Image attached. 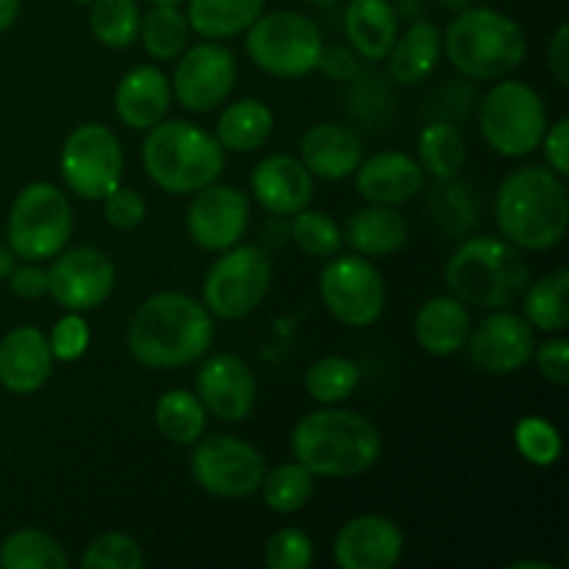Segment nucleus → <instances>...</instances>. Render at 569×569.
Returning a JSON list of instances; mask_svg holds the SVG:
<instances>
[{"label":"nucleus","instance_id":"32","mask_svg":"<svg viewBox=\"0 0 569 569\" xmlns=\"http://www.w3.org/2000/svg\"><path fill=\"white\" fill-rule=\"evenodd\" d=\"M156 428L161 437L172 445H194L206 433L209 426V411L203 409L200 398L189 389H167L156 400L153 411Z\"/></svg>","mask_w":569,"mask_h":569},{"label":"nucleus","instance_id":"14","mask_svg":"<svg viewBox=\"0 0 569 569\" xmlns=\"http://www.w3.org/2000/svg\"><path fill=\"white\" fill-rule=\"evenodd\" d=\"M237 56L228 44L203 39L198 44H187L176 59L170 87L172 100L189 114H211L228 103L237 87Z\"/></svg>","mask_w":569,"mask_h":569},{"label":"nucleus","instance_id":"21","mask_svg":"<svg viewBox=\"0 0 569 569\" xmlns=\"http://www.w3.org/2000/svg\"><path fill=\"white\" fill-rule=\"evenodd\" d=\"M48 333L37 326H17L0 339V387L11 395H37L53 372Z\"/></svg>","mask_w":569,"mask_h":569},{"label":"nucleus","instance_id":"35","mask_svg":"<svg viewBox=\"0 0 569 569\" xmlns=\"http://www.w3.org/2000/svg\"><path fill=\"white\" fill-rule=\"evenodd\" d=\"M0 567L3 569H67L70 556L64 545L37 528L11 531L0 542Z\"/></svg>","mask_w":569,"mask_h":569},{"label":"nucleus","instance_id":"51","mask_svg":"<svg viewBox=\"0 0 569 569\" xmlns=\"http://www.w3.org/2000/svg\"><path fill=\"white\" fill-rule=\"evenodd\" d=\"M20 17V0H0V33L9 31Z\"/></svg>","mask_w":569,"mask_h":569},{"label":"nucleus","instance_id":"29","mask_svg":"<svg viewBox=\"0 0 569 569\" xmlns=\"http://www.w3.org/2000/svg\"><path fill=\"white\" fill-rule=\"evenodd\" d=\"M272 128H276V114H272L270 106L264 100L242 98L220 111L211 133L226 153L244 156L256 153L272 137Z\"/></svg>","mask_w":569,"mask_h":569},{"label":"nucleus","instance_id":"52","mask_svg":"<svg viewBox=\"0 0 569 569\" xmlns=\"http://www.w3.org/2000/svg\"><path fill=\"white\" fill-rule=\"evenodd\" d=\"M509 569H556V565H550V561L522 559V561H515V565H509Z\"/></svg>","mask_w":569,"mask_h":569},{"label":"nucleus","instance_id":"19","mask_svg":"<svg viewBox=\"0 0 569 569\" xmlns=\"http://www.w3.org/2000/svg\"><path fill=\"white\" fill-rule=\"evenodd\" d=\"M406 537L395 520L383 515L350 517L333 539V561L339 569H392L403 559Z\"/></svg>","mask_w":569,"mask_h":569},{"label":"nucleus","instance_id":"48","mask_svg":"<svg viewBox=\"0 0 569 569\" xmlns=\"http://www.w3.org/2000/svg\"><path fill=\"white\" fill-rule=\"evenodd\" d=\"M545 161L553 172H559L561 178L569 176V120L567 117H559L556 122H548V131H545L542 142Z\"/></svg>","mask_w":569,"mask_h":569},{"label":"nucleus","instance_id":"56","mask_svg":"<svg viewBox=\"0 0 569 569\" xmlns=\"http://www.w3.org/2000/svg\"><path fill=\"white\" fill-rule=\"evenodd\" d=\"M72 3H78V6H89V3H92V0H72Z\"/></svg>","mask_w":569,"mask_h":569},{"label":"nucleus","instance_id":"31","mask_svg":"<svg viewBox=\"0 0 569 569\" xmlns=\"http://www.w3.org/2000/svg\"><path fill=\"white\" fill-rule=\"evenodd\" d=\"M569 272L559 267L556 272H548L539 281H531L522 292V317L531 322L533 331L545 333H565L569 328Z\"/></svg>","mask_w":569,"mask_h":569},{"label":"nucleus","instance_id":"13","mask_svg":"<svg viewBox=\"0 0 569 569\" xmlns=\"http://www.w3.org/2000/svg\"><path fill=\"white\" fill-rule=\"evenodd\" d=\"M192 478L211 498L239 500L259 492L267 461L256 445L231 433L200 437L192 445Z\"/></svg>","mask_w":569,"mask_h":569},{"label":"nucleus","instance_id":"36","mask_svg":"<svg viewBox=\"0 0 569 569\" xmlns=\"http://www.w3.org/2000/svg\"><path fill=\"white\" fill-rule=\"evenodd\" d=\"M428 211L431 220L442 228L448 237H465L478 222V200L476 189L459 176L448 181H437L428 198Z\"/></svg>","mask_w":569,"mask_h":569},{"label":"nucleus","instance_id":"18","mask_svg":"<svg viewBox=\"0 0 569 569\" xmlns=\"http://www.w3.org/2000/svg\"><path fill=\"white\" fill-rule=\"evenodd\" d=\"M194 395L214 420L244 422L259 400V381L244 359L233 353H214L194 376Z\"/></svg>","mask_w":569,"mask_h":569},{"label":"nucleus","instance_id":"30","mask_svg":"<svg viewBox=\"0 0 569 569\" xmlns=\"http://www.w3.org/2000/svg\"><path fill=\"white\" fill-rule=\"evenodd\" d=\"M267 0H189L187 20L198 37L226 42L239 37L264 11Z\"/></svg>","mask_w":569,"mask_h":569},{"label":"nucleus","instance_id":"53","mask_svg":"<svg viewBox=\"0 0 569 569\" xmlns=\"http://www.w3.org/2000/svg\"><path fill=\"white\" fill-rule=\"evenodd\" d=\"M11 267H14V253H11V250L0 248V278H9Z\"/></svg>","mask_w":569,"mask_h":569},{"label":"nucleus","instance_id":"28","mask_svg":"<svg viewBox=\"0 0 569 569\" xmlns=\"http://www.w3.org/2000/svg\"><path fill=\"white\" fill-rule=\"evenodd\" d=\"M442 59V28L431 20L417 17L403 33H398L389 50V76L403 87H415L431 78Z\"/></svg>","mask_w":569,"mask_h":569},{"label":"nucleus","instance_id":"54","mask_svg":"<svg viewBox=\"0 0 569 569\" xmlns=\"http://www.w3.org/2000/svg\"><path fill=\"white\" fill-rule=\"evenodd\" d=\"M306 3H315V6H337L339 0H306Z\"/></svg>","mask_w":569,"mask_h":569},{"label":"nucleus","instance_id":"41","mask_svg":"<svg viewBox=\"0 0 569 569\" xmlns=\"http://www.w3.org/2000/svg\"><path fill=\"white\" fill-rule=\"evenodd\" d=\"M515 448L528 465L553 467L561 459L565 442H561V433L553 422L545 420V417L528 415L522 420H517Z\"/></svg>","mask_w":569,"mask_h":569},{"label":"nucleus","instance_id":"42","mask_svg":"<svg viewBox=\"0 0 569 569\" xmlns=\"http://www.w3.org/2000/svg\"><path fill=\"white\" fill-rule=\"evenodd\" d=\"M144 553L128 533L109 531L94 537L81 556L83 569H142Z\"/></svg>","mask_w":569,"mask_h":569},{"label":"nucleus","instance_id":"9","mask_svg":"<svg viewBox=\"0 0 569 569\" xmlns=\"http://www.w3.org/2000/svg\"><path fill=\"white\" fill-rule=\"evenodd\" d=\"M244 50L267 76L303 78L320 67L326 39L320 26L300 11H261L244 31Z\"/></svg>","mask_w":569,"mask_h":569},{"label":"nucleus","instance_id":"44","mask_svg":"<svg viewBox=\"0 0 569 569\" xmlns=\"http://www.w3.org/2000/svg\"><path fill=\"white\" fill-rule=\"evenodd\" d=\"M89 342H92V331H89V322L83 320V315L78 311H67L64 317L56 320V326L50 328L48 345L53 350L56 361H78L89 350Z\"/></svg>","mask_w":569,"mask_h":569},{"label":"nucleus","instance_id":"43","mask_svg":"<svg viewBox=\"0 0 569 569\" xmlns=\"http://www.w3.org/2000/svg\"><path fill=\"white\" fill-rule=\"evenodd\" d=\"M267 569H309L315 565V542L300 528H281L264 545Z\"/></svg>","mask_w":569,"mask_h":569},{"label":"nucleus","instance_id":"20","mask_svg":"<svg viewBox=\"0 0 569 569\" xmlns=\"http://www.w3.org/2000/svg\"><path fill=\"white\" fill-rule=\"evenodd\" d=\"M250 194L270 214L292 217L315 200V176L298 156H264L250 172Z\"/></svg>","mask_w":569,"mask_h":569},{"label":"nucleus","instance_id":"11","mask_svg":"<svg viewBox=\"0 0 569 569\" xmlns=\"http://www.w3.org/2000/svg\"><path fill=\"white\" fill-rule=\"evenodd\" d=\"M320 300L328 315L348 328H370L387 309V281L370 259L342 253L326 261L320 272Z\"/></svg>","mask_w":569,"mask_h":569},{"label":"nucleus","instance_id":"1","mask_svg":"<svg viewBox=\"0 0 569 569\" xmlns=\"http://www.w3.org/2000/svg\"><path fill=\"white\" fill-rule=\"evenodd\" d=\"M214 317L187 292H156L137 306L126 342L133 361L148 370H178L209 356Z\"/></svg>","mask_w":569,"mask_h":569},{"label":"nucleus","instance_id":"24","mask_svg":"<svg viewBox=\"0 0 569 569\" xmlns=\"http://www.w3.org/2000/svg\"><path fill=\"white\" fill-rule=\"evenodd\" d=\"M365 159L361 139L342 122H317L300 137V161L320 181H345Z\"/></svg>","mask_w":569,"mask_h":569},{"label":"nucleus","instance_id":"3","mask_svg":"<svg viewBox=\"0 0 569 569\" xmlns=\"http://www.w3.org/2000/svg\"><path fill=\"white\" fill-rule=\"evenodd\" d=\"M381 433L359 411L322 406L292 428V459L315 478H356L381 459Z\"/></svg>","mask_w":569,"mask_h":569},{"label":"nucleus","instance_id":"12","mask_svg":"<svg viewBox=\"0 0 569 569\" xmlns=\"http://www.w3.org/2000/svg\"><path fill=\"white\" fill-rule=\"evenodd\" d=\"M64 187L83 200H103L122 183L126 156L117 133L103 122H83L67 133L59 153Z\"/></svg>","mask_w":569,"mask_h":569},{"label":"nucleus","instance_id":"26","mask_svg":"<svg viewBox=\"0 0 569 569\" xmlns=\"http://www.w3.org/2000/svg\"><path fill=\"white\" fill-rule=\"evenodd\" d=\"M409 220L398 211V206L367 203L348 217L342 228V239L353 253L365 259H383L409 242Z\"/></svg>","mask_w":569,"mask_h":569},{"label":"nucleus","instance_id":"6","mask_svg":"<svg viewBox=\"0 0 569 569\" xmlns=\"http://www.w3.org/2000/svg\"><path fill=\"white\" fill-rule=\"evenodd\" d=\"M144 133L142 167L159 189L170 194H194L220 181L226 150L203 126L164 117Z\"/></svg>","mask_w":569,"mask_h":569},{"label":"nucleus","instance_id":"23","mask_svg":"<svg viewBox=\"0 0 569 569\" xmlns=\"http://www.w3.org/2000/svg\"><path fill=\"white\" fill-rule=\"evenodd\" d=\"M170 78L156 64L131 67L114 89L117 120L131 131H150L153 126H159L170 114Z\"/></svg>","mask_w":569,"mask_h":569},{"label":"nucleus","instance_id":"45","mask_svg":"<svg viewBox=\"0 0 569 569\" xmlns=\"http://www.w3.org/2000/svg\"><path fill=\"white\" fill-rule=\"evenodd\" d=\"M100 203H103L106 222L117 231H137L148 217V200L142 198V192L133 187H122V183L111 189Z\"/></svg>","mask_w":569,"mask_h":569},{"label":"nucleus","instance_id":"33","mask_svg":"<svg viewBox=\"0 0 569 569\" xmlns=\"http://www.w3.org/2000/svg\"><path fill=\"white\" fill-rule=\"evenodd\" d=\"M417 161H420L422 172L431 176L433 181H448L456 178L465 167L467 159V142L465 133L450 122H428L417 137Z\"/></svg>","mask_w":569,"mask_h":569},{"label":"nucleus","instance_id":"8","mask_svg":"<svg viewBox=\"0 0 569 569\" xmlns=\"http://www.w3.org/2000/svg\"><path fill=\"white\" fill-rule=\"evenodd\" d=\"M72 231L70 198L50 181L22 187L6 220V242L22 261H50L70 244Z\"/></svg>","mask_w":569,"mask_h":569},{"label":"nucleus","instance_id":"38","mask_svg":"<svg viewBox=\"0 0 569 569\" xmlns=\"http://www.w3.org/2000/svg\"><path fill=\"white\" fill-rule=\"evenodd\" d=\"M142 11L137 0H92L89 3V31L111 50L131 48L139 39Z\"/></svg>","mask_w":569,"mask_h":569},{"label":"nucleus","instance_id":"4","mask_svg":"<svg viewBox=\"0 0 569 569\" xmlns=\"http://www.w3.org/2000/svg\"><path fill=\"white\" fill-rule=\"evenodd\" d=\"M531 283L526 250L503 237H467L445 264V287L467 306L511 309Z\"/></svg>","mask_w":569,"mask_h":569},{"label":"nucleus","instance_id":"2","mask_svg":"<svg viewBox=\"0 0 569 569\" xmlns=\"http://www.w3.org/2000/svg\"><path fill=\"white\" fill-rule=\"evenodd\" d=\"M500 233L526 253H545L561 244L569 226L567 183L550 167H517L495 194Z\"/></svg>","mask_w":569,"mask_h":569},{"label":"nucleus","instance_id":"5","mask_svg":"<svg viewBox=\"0 0 569 569\" xmlns=\"http://www.w3.org/2000/svg\"><path fill=\"white\" fill-rule=\"evenodd\" d=\"M442 53L470 81H500L526 61L528 37L503 11L465 6L442 33Z\"/></svg>","mask_w":569,"mask_h":569},{"label":"nucleus","instance_id":"40","mask_svg":"<svg viewBox=\"0 0 569 569\" xmlns=\"http://www.w3.org/2000/svg\"><path fill=\"white\" fill-rule=\"evenodd\" d=\"M292 242L303 250L306 256H315V259H331L339 250L345 248L342 228L333 220L331 214L317 209H300L298 214H292Z\"/></svg>","mask_w":569,"mask_h":569},{"label":"nucleus","instance_id":"49","mask_svg":"<svg viewBox=\"0 0 569 569\" xmlns=\"http://www.w3.org/2000/svg\"><path fill=\"white\" fill-rule=\"evenodd\" d=\"M548 70L561 89L569 87V26L561 22L548 42Z\"/></svg>","mask_w":569,"mask_h":569},{"label":"nucleus","instance_id":"25","mask_svg":"<svg viewBox=\"0 0 569 569\" xmlns=\"http://www.w3.org/2000/svg\"><path fill=\"white\" fill-rule=\"evenodd\" d=\"M472 317L470 306L461 303L456 295H437L420 306L415 317V339L428 356L448 359L465 350L470 337Z\"/></svg>","mask_w":569,"mask_h":569},{"label":"nucleus","instance_id":"55","mask_svg":"<svg viewBox=\"0 0 569 569\" xmlns=\"http://www.w3.org/2000/svg\"><path fill=\"white\" fill-rule=\"evenodd\" d=\"M150 3H183V0H150Z\"/></svg>","mask_w":569,"mask_h":569},{"label":"nucleus","instance_id":"46","mask_svg":"<svg viewBox=\"0 0 569 569\" xmlns=\"http://www.w3.org/2000/svg\"><path fill=\"white\" fill-rule=\"evenodd\" d=\"M533 361L539 367V376L553 387H567L569 383V342L561 333H553V339L539 345L533 350Z\"/></svg>","mask_w":569,"mask_h":569},{"label":"nucleus","instance_id":"16","mask_svg":"<svg viewBox=\"0 0 569 569\" xmlns=\"http://www.w3.org/2000/svg\"><path fill=\"white\" fill-rule=\"evenodd\" d=\"M465 350L478 370L489 376H515L533 359L537 333L517 311L492 309V315L470 328Z\"/></svg>","mask_w":569,"mask_h":569},{"label":"nucleus","instance_id":"27","mask_svg":"<svg viewBox=\"0 0 569 569\" xmlns=\"http://www.w3.org/2000/svg\"><path fill=\"white\" fill-rule=\"evenodd\" d=\"M342 26L350 50L367 61L387 59L400 33L392 0H348Z\"/></svg>","mask_w":569,"mask_h":569},{"label":"nucleus","instance_id":"10","mask_svg":"<svg viewBox=\"0 0 569 569\" xmlns=\"http://www.w3.org/2000/svg\"><path fill=\"white\" fill-rule=\"evenodd\" d=\"M272 283V261L256 244H233L203 278V306L217 320H242L261 303Z\"/></svg>","mask_w":569,"mask_h":569},{"label":"nucleus","instance_id":"22","mask_svg":"<svg viewBox=\"0 0 569 569\" xmlns=\"http://www.w3.org/2000/svg\"><path fill=\"white\" fill-rule=\"evenodd\" d=\"M356 189L365 203L403 206L415 200L426 187L420 161L406 150H381L356 167Z\"/></svg>","mask_w":569,"mask_h":569},{"label":"nucleus","instance_id":"15","mask_svg":"<svg viewBox=\"0 0 569 569\" xmlns=\"http://www.w3.org/2000/svg\"><path fill=\"white\" fill-rule=\"evenodd\" d=\"M117 283L114 261L106 250L81 244V248L61 250L50 259L48 267V295L64 311H87L98 309L111 298Z\"/></svg>","mask_w":569,"mask_h":569},{"label":"nucleus","instance_id":"39","mask_svg":"<svg viewBox=\"0 0 569 569\" xmlns=\"http://www.w3.org/2000/svg\"><path fill=\"white\" fill-rule=\"evenodd\" d=\"M361 381V370L356 361L345 356H322L306 370L303 389L315 403L339 406L356 392Z\"/></svg>","mask_w":569,"mask_h":569},{"label":"nucleus","instance_id":"47","mask_svg":"<svg viewBox=\"0 0 569 569\" xmlns=\"http://www.w3.org/2000/svg\"><path fill=\"white\" fill-rule=\"evenodd\" d=\"M9 289L22 300H39L48 295V267L42 261H22L9 272Z\"/></svg>","mask_w":569,"mask_h":569},{"label":"nucleus","instance_id":"17","mask_svg":"<svg viewBox=\"0 0 569 569\" xmlns=\"http://www.w3.org/2000/svg\"><path fill=\"white\" fill-rule=\"evenodd\" d=\"M250 226L248 192L226 183H209L187 206V233L206 253H222L242 242Z\"/></svg>","mask_w":569,"mask_h":569},{"label":"nucleus","instance_id":"34","mask_svg":"<svg viewBox=\"0 0 569 569\" xmlns=\"http://www.w3.org/2000/svg\"><path fill=\"white\" fill-rule=\"evenodd\" d=\"M189 37H192V28L176 3H153V9L142 14L139 42L150 59L176 61L187 50Z\"/></svg>","mask_w":569,"mask_h":569},{"label":"nucleus","instance_id":"7","mask_svg":"<svg viewBox=\"0 0 569 569\" xmlns=\"http://www.w3.org/2000/svg\"><path fill=\"white\" fill-rule=\"evenodd\" d=\"M548 122L542 94L526 81H515L509 76L489 87L478 106L483 142L503 159H526L533 153L548 131Z\"/></svg>","mask_w":569,"mask_h":569},{"label":"nucleus","instance_id":"50","mask_svg":"<svg viewBox=\"0 0 569 569\" xmlns=\"http://www.w3.org/2000/svg\"><path fill=\"white\" fill-rule=\"evenodd\" d=\"M317 70H322L333 81H348V78H353L359 72V56L348 48H326Z\"/></svg>","mask_w":569,"mask_h":569},{"label":"nucleus","instance_id":"37","mask_svg":"<svg viewBox=\"0 0 569 569\" xmlns=\"http://www.w3.org/2000/svg\"><path fill=\"white\" fill-rule=\"evenodd\" d=\"M259 492L272 515H298L315 495V476L300 461H287L264 472Z\"/></svg>","mask_w":569,"mask_h":569}]
</instances>
